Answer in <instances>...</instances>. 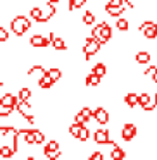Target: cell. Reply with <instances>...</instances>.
<instances>
[{"instance_id": "2", "label": "cell", "mask_w": 157, "mask_h": 160, "mask_svg": "<svg viewBox=\"0 0 157 160\" xmlns=\"http://www.w3.org/2000/svg\"><path fill=\"white\" fill-rule=\"evenodd\" d=\"M102 43L97 42V40L93 38V36H88L86 40H85V45H83V53H85V59H92V57L95 55V53L100 50Z\"/></svg>"}, {"instance_id": "42", "label": "cell", "mask_w": 157, "mask_h": 160, "mask_svg": "<svg viewBox=\"0 0 157 160\" xmlns=\"http://www.w3.org/2000/svg\"><path fill=\"white\" fill-rule=\"evenodd\" d=\"M111 5H118V7H123L124 5V0H109Z\"/></svg>"}, {"instance_id": "4", "label": "cell", "mask_w": 157, "mask_h": 160, "mask_svg": "<svg viewBox=\"0 0 157 160\" xmlns=\"http://www.w3.org/2000/svg\"><path fill=\"white\" fill-rule=\"evenodd\" d=\"M136 134H138V129H136L135 124H131V122H126V124L123 126V129H121V138L124 139V141H133Z\"/></svg>"}, {"instance_id": "43", "label": "cell", "mask_w": 157, "mask_h": 160, "mask_svg": "<svg viewBox=\"0 0 157 160\" xmlns=\"http://www.w3.org/2000/svg\"><path fill=\"white\" fill-rule=\"evenodd\" d=\"M150 78H152V81H154V83L157 84V72H155V74H152V76H150Z\"/></svg>"}, {"instance_id": "11", "label": "cell", "mask_w": 157, "mask_h": 160, "mask_svg": "<svg viewBox=\"0 0 157 160\" xmlns=\"http://www.w3.org/2000/svg\"><path fill=\"white\" fill-rule=\"evenodd\" d=\"M16 108H18V112L23 115V117H26V115H29L31 114V105H29V102H23V100H19V103L16 105Z\"/></svg>"}, {"instance_id": "15", "label": "cell", "mask_w": 157, "mask_h": 160, "mask_svg": "<svg viewBox=\"0 0 157 160\" xmlns=\"http://www.w3.org/2000/svg\"><path fill=\"white\" fill-rule=\"evenodd\" d=\"M124 103L128 105L129 108L136 107V105H138V95H136V93H133V91H131V93H128V95L124 97Z\"/></svg>"}, {"instance_id": "27", "label": "cell", "mask_w": 157, "mask_h": 160, "mask_svg": "<svg viewBox=\"0 0 157 160\" xmlns=\"http://www.w3.org/2000/svg\"><path fill=\"white\" fill-rule=\"evenodd\" d=\"M93 22H95V16H93V12L86 11V12L83 14V24L90 26V24H93Z\"/></svg>"}, {"instance_id": "41", "label": "cell", "mask_w": 157, "mask_h": 160, "mask_svg": "<svg viewBox=\"0 0 157 160\" xmlns=\"http://www.w3.org/2000/svg\"><path fill=\"white\" fill-rule=\"evenodd\" d=\"M155 72H157V67L155 66H150L147 71H143V74H145V76H152V74H155Z\"/></svg>"}, {"instance_id": "31", "label": "cell", "mask_w": 157, "mask_h": 160, "mask_svg": "<svg viewBox=\"0 0 157 160\" xmlns=\"http://www.w3.org/2000/svg\"><path fill=\"white\" fill-rule=\"evenodd\" d=\"M143 35H145V38L147 40H154L157 36V29H155V26H152V28H147L145 31H143Z\"/></svg>"}, {"instance_id": "28", "label": "cell", "mask_w": 157, "mask_h": 160, "mask_svg": "<svg viewBox=\"0 0 157 160\" xmlns=\"http://www.w3.org/2000/svg\"><path fill=\"white\" fill-rule=\"evenodd\" d=\"M152 100V97H150L149 93H142V95H138V105L140 107H145L149 102Z\"/></svg>"}, {"instance_id": "13", "label": "cell", "mask_w": 157, "mask_h": 160, "mask_svg": "<svg viewBox=\"0 0 157 160\" xmlns=\"http://www.w3.org/2000/svg\"><path fill=\"white\" fill-rule=\"evenodd\" d=\"M16 153V150H14V146H7V145H2V148H0V157L4 160H9V158H12V155Z\"/></svg>"}, {"instance_id": "29", "label": "cell", "mask_w": 157, "mask_h": 160, "mask_svg": "<svg viewBox=\"0 0 157 160\" xmlns=\"http://www.w3.org/2000/svg\"><path fill=\"white\" fill-rule=\"evenodd\" d=\"M35 72H40V74H45L47 72V69L43 66H40V64H36V66H31L29 67V71H28V74L31 76V74H35Z\"/></svg>"}, {"instance_id": "10", "label": "cell", "mask_w": 157, "mask_h": 160, "mask_svg": "<svg viewBox=\"0 0 157 160\" xmlns=\"http://www.w3.org/2000/svg\"><path fill=\"white\" fill-rule=\"evenodd\" d=\"M124 9H126L124 5H123V7H118V5H111V4L105 5V12H107L109 16H112V18H114V16H116V18H119V16L124 12Z\"/></svg>"}, {"instance_id": "9", "label": "cell", "mask_w": 157, "mask_h": 160, "mask_svg": "<svg viewBox=\"0 0 157 160\" xmlns=\"http://www.w3.org/2000/svg\"><path fill=\"white\" fill-rule=\"evenodd\" d=\"M54 83H55V81L49 76V72L42 74V76H40V79H38V86L42 88V90H49V88H52Z\"/></svg>"}, {"instance_id": "37", "label": "cell", "mask_w": 157, "mask_h": 160, "mask_svg": "<svg viewBox=\"0 0 157 160\" xmlns=\"http://www.w3.org/2000/svg\"><path fill=\"white\" fill-rule=\"evenodd\" d=\"M0 132H2V136H7V134H11V132H18V129L11 128V126H2Z\"/></svg>"}, {"instance_id": "44", "label": "cell", "mask_w": 157, "mask_h": 160, "mask_svg": "<svg viewBox=\"0 0 157 160\" xmlns=\"http://www.w3.org/2000/svg\"><path fill=\"white\" fill-rule=\"evenodd\" d=\"M47 4H55L57 5L59 4V0H47Z\"/></svg>"}, {"instance_id": "8", "label": "cell", "mask_w": 157, "mask_h": 160, "mask_svg": "<svg viewBox=\"0 0 157 160\" xmlns=\"http://www.w3.org/2000/svg\"><path fill=\"white\" fill-rule=\"evenodd\" d=\"M18 98L19 97H16V95H12V93H4L2 95V100H0V105H11V107H16V105L19 103Z\"/></svg>"}, {"instance_id": "33", "label": "cell", "mask_w": 157, "mask_h": 160, "mask_svg": "<svg viewBox=\"0 0 157 160\" xmlns=\"http://www.w3.org/2000/svg\"><path fill=\"white\" fill-rule=\"evenodd\" d=\"M90 134H92L90 129L83 126V129H81V132H80V136H78V139H80V141H88V139H90Z\"/></svg>"}, {"instance_id": "14", "label": "cell", "mask_w": 157, "mask_h": 160, "mask_svg": "<svg viewBox=\"0 0 157 160\" xmlns=\"http://www.w3.org/2000/svg\"><path fill=\"white\" fill-rule=\"evenodd\" d=\"M124 157H126V152L121 148V146L116 145L114 148L111 150V158L112 160H124Z\"/></svg>"}, {"instance_id": "23", "label": "cell", "mask_w": 157, "mask_h": 160, "mask_svg": "<svg viewBox=\"0 0 157 160\" xmlns=\"http://www.w3.org/2000/svg\"><path fill=\"white\" fill-rule=\"evenodd\" d=\"M47 72H49V76L52 78L54 81H59L60 78H62V71H60V69H57V67H52V69H49Z\"/></svg>"}, {"instance_id": "26", "label": "cell", "mask_w": 157, "mask_h": 160, "mask_svg": "<svg viewBox=\"0 0 157 160\" xmlns=\"http://www.w3.org/2000/svg\"><path fill=\"white\" fill-rule=\"evenodd\" d=\"M88 0H69V11H74V9H81Z\"/></svg>"}, {"instance_id": "18", "label": "cell", "mask_w": 157, "mask_h": 160, "mask_svg": "<svg viewBox=\"0 0 157 160\" xmlns=\"http://www.w3.org/2000/svg\"><path fill=\"white\" fill-rule=\"evenodd\" d=\"M135 59H136V64H149L150 62V53L149 52H138Z\"/></svg>"}, {"instance_id": "35", "label": "cell", "mask_w": 157, "mask_h": 160, "mask_svg": "<svg viewBox=\"0 0 157 160\" xmlns=\"http://www.w3.org/2000/svg\"><path fill=\"white\" fill-rule=\"evenodd\" d=\"M35 139H36V145H43L45 143V134L40 129H35Z\"/></svg>"}, {"instance_id": "6", "label": "cell", "mask_w": 157, "mask_h": 160, "mask_svg": "<svg viewBox=\"0 0 157 160\" xmlns=\"http://www.w3.org/2000/svg\"><path fill=\"white\" fill-rule=\"evenodd\" d=\"M93 119L98 122L100 126H105L109 122V112L105 110L104 107H97L93 110Z\"/></svg>"}, {"instance_id": "21", "label": "cell", "mask_w": 157, "mask_h": 160, "mask_svg": "<svg viewBox=\"0 0 157 160\" xmlns=\"http://www.w3.org/2000/svg\"><path fill=\"white\" fill-rule=\"evenodd\" d=\"M81 129H83V126H80V124H76V122H73V124L69 126V134L73 136V138L78 139V136H80Z\"/></svg>"}, {"instance_id": "39", "label": "cell", "mask_w": 157, "mask_h": 160, "mask_svg": "<svg viewBox=\"0 0 157 160\" xmlns=\"http://www.w3.org/2000/svg\"><path fill=\"white\" fill-rule=\"evenodd\" d=\"M88 160H104V153H100V152H93L90 157H88Z\"/></svg>"}, {"instance_id": "36", "label": "cell", "mask_w": 157, "mask_h": 160, "mask_svg": "<svg viewBox=\"0 0 157 160\" xmlns=\"http://www.w3.org/2000/svg\"><path fill=\"white\" fill-rule=\"evenodd\" d=\"M80 112H81V114H83L85 117L88 119V121H90V119H93V110H92L90 107H83V108H81Z\"/></svg>"}, {"instance_id": "38", "label": "cell", "mask_w": 157, "mask_h": 160, "mask_svg": "<svg viewBox=\"0 0 157 160\" xmlns=\"http://www.w3.org/2000/svg\"><path fill=\"white\" fill-rule=\"evenodd\" d=\"M152 26H155V22H152V21H145V22H142V24H140V28H138V29L143 33L147 28H152Z\"/></svg>"}, {"instance_id": "1", "label": "cell", "mask_w": 157, "mask_h": 160, "mask_svg": "<svg viewBox=\"0 0 157 160\" xmlns=\"http://www.w3.org/2000/svg\"><path fill=\"white\" fill-rule=\"evenodd\" d=\"M31 28V21H29L26 16H18L11 21V29L14 31V35L18 36H23L28 29Z\"/></svg>"}, {"instance_id": "32", "label": "cell", "mask_w": 157, "mask_h": 160, "mask_svg": "<svg viewBox=\"0 0 157 160\" xmlns=\"http://www.w3.org/2000/svg\"><path fill=\"white\" fill-rule=\"evenodd\" d=\"M43 155H45L47 160H59L60 155H62V152L57 150V152H47V153H43Z\"/></svg>"}, {"instance_id": "12", "label": "cell", "mask_w": 157, "mask_h": 160, "mask_svg": "<svg viewBox=\"0 0 157 160\" xmlns=\"http://www.w3.org/2000/svg\"><path fill=\"white\" fill-rule=\"evenodd\" d=\"M100 79H102L100 76H97L95 72H90L85 78V84H86V86H98V84H100Z\"/></svg>"}, {"instance_id": "25", "label": "cell", "mask_w": 157, "mask_h": 160, "mask_svg": "<svg viewBox=\"0 0 157 160\" xmlns=\"http://www.w3.org/2000/svg\"><path fill=\"white\" fill-rule=\"evenodd\" d=\"M155 107H157V93L154 95V97H152V100H150L149 103L145 105V107H142V108H143L145 112H152V110H155Z\"/></svg>"}, {"instance_id": "16", "label": "cell", "mask_w": 157, "mask_h": 160, "mask_svg": "<svg viewBox=\"0 0 157 160\" xmlns=\"http://www.w3.org/2000/svg\"><path fill=\"white\" fill-rule=\"evenodd\" d=\"M92 72H95L97 76L104 78L105 74H107V67H105V64H104V62H98V64H95V66H93V69H92Z\"/></svg>"}, {"instance_id": "46", "label": "cell", "mask_w": 157, "mask_h": 160, "mask_svg": "<svg viewBox=\"0 0 157 160\" xmlns=\"http://www.w3.org/2000/svg\"><path fill=\"white\" fill-rule=\"evenodd\" d=\"M155 29H157V24H155Z\"/></svg>"}, {"instance_id": "34", "label": "cell", "mask_w": 157, "mask_h": 160, "mask_svg": "<svg viewBox=\"0 0 157 160\" xmlns=\"http://www.w3.org/2000/svg\"><path fill=\"white\" fill-rule=\"evenodd\" d=\"M73 122H76V124H80V126H86V122H88V119L85 117L81 112H78L76 115H74V121Z\"/></svg>"}, {"instance_id": "3", "label": "cell", "mask_w": 157, "mask_h": 160, "mask_svg": "<svg viewBox=\"0 0 157 160\" xmlns=\"http://www.w3.org/2000/svg\"><path fill=\"white\" fill-rule=\"evenodd\" d=\"M93 139H95L97 145H112V146H116V143L109 138V131H107V129H100V128H98L97 131L93 132Z\"/></svg>"}, {"instance_id": "40", "label": "cell", "mask_w": 157, "mask_h": 160, "mask_svg": "<svg viewBox=\"0 0 157 160\" xmlns=\"http://www.w3.org/2000/svg\"><path fill=\"white\" fill-rule=\"evenodd\" d=\"M7 40H9V33H7V29L0 28V42L4 43V42H7Z\"/></svg>"}, {"instance_id": "17", "label": "cell", "mask_w": 157, "mask_h": 160, "mask_svg": "<svg viewBox=\"0 0 157 160\" xmlns=\"http://www.w3.org/2000/svg\"><path fill=\"white\" fill-rule=\"evenodd\" d=\"M59 141H55V139H50V141H47L45 143V146H43V153H47V152H57L59 150Z\"/></svg>"}, {"instance_id": "30", "label": "cell", "mask_w": 157, "mask_h": 160, "mask_svg": "<svg viewBox=\"0 0 157 160\" xmlns=\"http://www.w3.org/2000/svg\"><path fill=\"white\" fill-rule=\"evenodd\" d=\"M14 108L16 107H11V105H2V107H0V115H2V117H9Z\"/></svg>"}, {"instance_id": "22", "label": "cell", "mask_w": 157, "mask_h": 160, "mask_svg": "<svg viewBox=\"0 0 157 160\" xmlns=\"http://www.w3.org/2000/svg\"><path fill=\"white\" fill-rule=\"evenodd\" d=\"M52 47H54L55 50H66V48H67L66 42H64L62 38H59V36H55V38H54V42H52Z\"/></svg>"}, {"instance_id": "19", "label": "cell", "mask_w": 157, "mask_h": 160, "mask_svg": "<svg viewBox=\"0 0 157 160\" xmlns=\"http://www.w3.org/2000/svg\"><path fill=\"white\" fill-rule=\"evenodd\" d=\"M129 28V21L124 18H119L118 21H116V29H119V31H128Z\"/></svg>"}, {"instance_id": "24", "label": "cell", "mask_w": 157, "mask_h": 160, "mask_svg": "<svg viewBox=\"0 0 157 160\" xmlns=\"http://www.w3.org/2000/svg\"><path fill=\"white\" fill-rule=\"evenodd\" d=\"M29 16H31L33 21H40V19H42V16H43V11L40 7H33L31 11H29Z\"/></svg>"}, {"instance_id": "20", "label": "cell", "mask_w": 157, "mask_h": 160, "mask_svg": "<svg viewBox=\"0 0 157 160\" xmlns=\"http://www.w3.org/2000/svg\"><path fill=\"white\" fill-rule=\"evenodd\" d=\"M31 90H29V88H21V90H19V100H23V102H29V98H31Z\"/></svg>"}, {"instance_id": "45", "label": "cell", "mask_w": 157, "mask_h": 160, "mask_svg": "<svg viewBox=\"0 0 157 160\" xmlns=\"http://www.w3.org/2000/svg\"><path fill=\"white\" fill-rule=\"evenodd\" d=\"M26 160H36L35 157H26Z\"/></svg>"}, {"instance_id": "5", "label": "cell", "mask_w": 157, "mask_h": 160, "mask_svg": "<svg viewBox=\"0 0 157 160\" xmlns=\"http://www.w3.org/2000/svg\"><path fill=\"white\" fill-rule=\"evenodd\" d=\"M50 40L49 36H42V35H33L31 38H29V45L35 47V48H43V47H49L50 45Z\"/></svg>"}, {"instance_id": "7", "label": "cell", "mask_w": 157, "mask_h": 160, "mask_svg": "<svg viewBox=\"0 0 157 160\" xmlns=\"http://www.w3.org/2000/svg\"><path fill=\"white\" fill-rule=\"evenodd\" d=\"M100 28H102V38L98 40V42L104 45V43H107L109 40H111V36H112V28L107 24V22H100Z\"/></svg>"}]
</instances>
